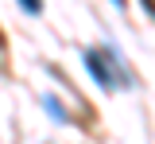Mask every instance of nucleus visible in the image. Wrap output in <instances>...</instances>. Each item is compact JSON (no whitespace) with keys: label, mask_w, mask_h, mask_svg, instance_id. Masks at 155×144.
<instances>
[{"label":"nucleus","mask_w":155,"mask_h":144,"mask_svg":"<svg viewBox=\"0 0 155 144\" xmlns=\"http://www.w3.org/2000/svg\"><path fill=\"white\" fill-rule=\"evenodd\" d=\"M81 59H85V66H89V74L97 78V86H105V90H113V86H116L113 70H109L105 59H101V51H81Z\"/></svg>","instance_id":"obj_1"},{"label":"nucleus","mask_w":155,"mask_h":144,"mask_svg":"<svg viewBox=\"0 0 155 144\" xmlns=\"http://www.w3.org/2000/svg\"><path fill=\"white\" fill-rule=\"evenodd\" d=\"M43 105H47V109H51V117H54V121H62V125L70 121V113H66V105L58 101L54 94H47V98H43Z\"/></svg>","instance_id":"obj_2"},{"label":"nucleus","mask_w":155,"mask_h":144,"mask_svg":"<svg viewBox=\"0 0 155 144\" xmlns=\"http://www.w3.org/2000/svg\"><path fill=\"white\" fill-rule=\"evenodd\" d=\"M19 4H23L27 16H39V12H43V0H19Z\"/></svg>","instance_id":"obj_3"},{"label":"nucleus","mask_w":155,"mask_h":144,"mask_svg":"<svg viewBox=\"0 0 155 144\" xmlns=\"http://www.w3.org/2000/svg\"><path fill=\"white\" fill-rule=\"evenodd\" d=\"M4 51H8V39H4V31H0V55H4Z\"/></svg>","instance_id":"obj_4"},{"label":"nucleus","mask_w":155,"mask_h":144,"mask_svg":"<svg viewBox=\"0 0 155 144\" xmlns=\"http://www.w3.org/2000/svg\"><path fill=\"white\" fill-rule=\"evenodd\" d=\"M140 4H143V12H147V16H151V0H140Z\"/></svg>","instance_id":"obj_5"},{"label":"nucleus","mask_w":155,"mask_h":144,"mask_svg":"<svg viewBox=\"0 0 155 144\" xmlns=\"http://www.w3.org/2000/svg\"><path fill=\"white\" fill-rule=\"evenodd\" d=\"M113 4H116V8H124V0H113Z\"/></svg>","instance_id":"obj_6"}]
</instances>
